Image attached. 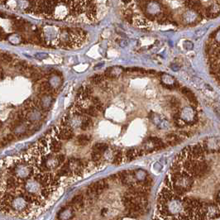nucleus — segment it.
<instances>
[{
	"mask_svg": "<svg viewBox=\"0 0 220 220\" xmlns=\"http://www.w3.org/2000/svg\"><path fill=\"white\" fill-rule=\"evenodd\" d=\"M205 149V152L212 153V152H217L220 153V139L218 138H206L204 140L201 144Z\"/></svg>",
	"mask_w": 220,
	"mask_h": 220,
	"instance_id": "obj_1",
	"label": "nucleus"
},
{
	"mask_svg": "<svg viewBox=\"0 0 220 220\" xmlns=\"http://www.w3.org/2000/svg\"><path fill=\"white\" fill-rule=\"evenodd\" d=\"M149 118L151 119V121L158 127V128H166V127H168V122L166 121V119H165L164 117L160 114H154L151 112L149 114Z\"/></svg>",
	"mask_w": 220,
	"mask_h": 220,
	"instance_id": "obj_2",
	"label": "nucleus"
},
{
	"mask_svg": "<svg viewBox=\"0 0 220 220\" xmlns=\"http://www.w3.org/2000/svg\"><path fill=\"white\" fill-rule=\"evenodd\" d=\"M49 145H50V150L54 154H57L62 149V143H61L60 139H58V137L56 136V137L50 138V143H49Z\"/></svg>",
	"mask_w": 220,
	"mask_h": 220,
	"instance_id": "obj_3",
	"label": "nucleus"
},
{
	"mask_svg": "<svg viewBox=\"0 0 220 220\" xmlns=\"http://www.w3.org/2000/svg\"><path fill=\"white\" fill-rule=\"evenodd\" d=\"M180 91H181V93H182V94H184L188 99H189V101H190V103L191 104V106L192 107L197 106L198 105L197 99H196V97H195V95L194 94V93H193L190 89H188V88H186V87H181V88H180Z\"/></svg>",
	"mask_w": 220,
	"mask_h": 220,
	"instance_id": "obj_4",
	"label": "nucleus"
},
{
	"mask_svg": "<svg viewBox=\"0 0 220 220\" xmlns=\"http://www.w3.org/2000/svg\"><path fill=\"white\" fill-rule=\"evenodd\" d=\"M144 154L143 150L136 149V148H130L126 152V159L127 162H132L135 160L137 157H142Z\"/></svg>",
	"mask_w": 220,
	"mask_h": 220,
	"instance_id": "obj_5",
	"label": "nucleus"
},
{
	"mask_svg": "<svg viewBox=\"0 0 220 220\" xmlns=\"http://www.w3.org/2000/svg\"><path fill=\"white\" fill-rule=\"evenodd\" d=\"M89 186L99 195L104 190H106V189L109 188V184H108V182L105 180H101L94 183V184H92Z\"/></svg>",
	"mask_w": 220,
	"mask_h": 220,
	"instance_id": "obj_6",
	"label": "nucleus"
},
{
	"mask_svg": "<svg viewBox=\"0 0 220 220\" xmlns=\"http://www.w3.org/2000/svg\"><path fill=\"white\" fill-rule=\"evenodd\" d=\"M74 216L73 208L71 206H68L62 209L58 214V218L60 220H71Z\"/></svg>",
	"mask_w": 220,
	"mask_h": 220,
	"instance_id": "obj_7",
	"label": "nucleus"
},
{
	"mask_svg": "<svg viewBox=\"0 0 220 220\" xmlns=\"http://www.w3.org/2000/svg\"><path fill=\"white\" fill-rule=\"evenodd\" d=\"M166 145H169V146H175L181 142V138L180 136L175 133L167 134L166 136Z\"/></svg>",
	"mask_w": 220,
	"mask_h": 220,
	"instance_id": "obj_8",
	"label": "nucleus"
},
{
	"mask_svg": "<svg viewBox=\"0 0 220 220\" xmlns=\"http://www.w3.org/2000/svg\"><path fill=\"white\" fill-rule=\"evenodd\" d=\"M84 204V196L82 195H76L71 200V207L76 208V209L83 208Z\"/></svg>",
	"mask_w": 220,
	"mask_h": 220,
	"instance_id": "obj_9",
	"label": "nucleus"
},
{
	"mask_svg": "<svg viewBox=\"0 0 220 220\" xmlns=\"http://www.w3.org/2000/svg\"><path fill=\"white\" fill-rule=\"evenodd\" d=\"M38 91L40 92L41 94H48L51 91V84L46 82V81H44V82H41V83L39 84L38 86Z\"/></svg>",
	"mask_w": 220,
	"mask_h": 220,
	"instance_id": "obj_10",
	"label": "nucleus"
},
{
	"mask_svg": "<svg viewBox=\"0 0 220 220\" xmlns=\"http://www.w3.org/2000/svg\"><path fill=\"white\" fill-rule=\"evenodd\" d=\"M93 126V122L89 118H84L82 119L80 123V128L83 131H86Z\"/></svg>",
	"mask_w": 220,
	"mask_h": 220,
	"instance_id": "obj_11",
	"label": "nucleus"
},
{
	"mask_svg": "<svg viewBox=\"0 0 220 220\" xmlns=\"http://www.w3.org/2000/svg\"><path fill=\"white\" fill-rule=\"evenodd\" d=\"M108 148H109V146L107 144H105V143H96V144L94 145V147H93V151H94V152H99V153H104V152H105L108 150Z\"/></svg>",
	"mask_w": 220,
	"mask_h": 220,
	"instance_id": "obj_12",
	"label": "nucleus"
},
{
	"mask_svg": "<svg viewBox=\"0 0 220 220\" xmlns=\"http://www.w3.org/2000/svg\"><path fill=\"white\" fill-rule=\"evenodd\" d=\"M91 101L94 104V107L98 110V112L104 111V105L98 97H91Z\"/></svg>",
	"mask_w": 220,
	"mask_h": 220,
	"instance_id": "obj_13",
	"label": "nucleus"
},
{
	"mask_svg": "<svg viewBox=\"0 0 220 220\" xmlns=\"http://www.w3.org/2000/svg\"><path fill=\"white\" fill-rule=\"evenodd\" d=\"M123 162V152L121 150H117L114 154L113 163L115 165H120Z\"/></svg>",
	"mask_w": 220,
	"mask_h": 220,
	"instance_id": "obj_14",
	"label": "nucleus"
},
{
	"mask_svg": "<svg viewBox=\"0 0 220 220\" xmlns=\"http://www.w3.org/2000/svg\"><path fill=\"white\" fill-rule=\"evenodd\" d=\"M89 141H90V137L87 135L82 134L78 136V137H77V142L81 146H85L89 143Z\"/></svg>",
	"mask_w": 220,
	"mask_h": 220,
	"instance_id": "obj_15",
	"label": "nucleus"
},
{
	"mask_svg": "<svg viewBox=\"0 0 220 220\" xmlns=\"http://www.w3.org/2000/svg\"><path fill=\"white\" fill-rule=\"evenodd\" d=\"M84 114H87V115H89L90 117H97L98 114H99V112L94 106H90L89 108H87V109H84Z\"/></svg>",
	"mask_w": 220,
	"mask_h": 220,
	"instance_id": "obj_16",
	"label": "nucleus"
},
{
	"mask_svg": "<svg viewBox=\"0 0 220 220\" xmlns=\"http://www.w3.org/2000/svg\"><path fill=\"white\" fill-rule=\"evenodd\" d=\"M123 15L125 20H126L127 23H133V13H132V9H130V8L126 9V10L124 11Z\"/></svg>",
	"mask_w": 220,
	"mask_h": 220,
	"instance_id": "obj_17",
	"label": "nucleus"
},
{
	"mask_svg": "<svg viewBox=\"0 0 220 220\" xmlns=\"http://www.w3.org/2000/svg\"><path fill=\"white\" fill-rule=\"evenodd\" d=\"M210 40L214 41L215 43L220 45V28H218L217 30L214 32L210 36Z\"/></svg>",
	"mask_w": 220,
	"mask_h": 220,
	"instance_id": "obj_18",
	"label": "nucleus"
},
{
	"mask_svg": "<svg viewBox=\"0 0 220 220\" xmlns=\"http://www.w3.org/2000/svg\"><path fill=\"white\" fill-rule=\"evenodd\" d=\"M13 27H14V29H16L17 31L23 32V31L25 30V22L20 20L15 21L14 24H13Z\"/></svg>",
	"mask_w": 220,
	"mask_h": 220,
	"instance_id": "obj_19",
	"label": "nucleus"
},
{
	"mask_svg": "<svg viewBox=\"0 0 220 220\" xmlns=\"http://www.w3.org/2000/svg\"><path fill=\"white\" fill-rule=\"evenodd\" d=\"M90 81L94 84H99L102 83L104 81V76L101 75H95L93 77H91Z\"/></svg>",
	"mask_w": 220,
	"mask_h": 220,
	"instance_id": "obj_20",
	"label": "nucleus"
},
{
	"mask_svg": "<svg viewBox=\"0 0 220 220\" xmlns=\"http://www.w3.org/2000/svg\"><path fill=\"white\" fill-rule=\"evenodd\" d=\"M137 27L139 28H147L149 27V22L147 19H139L136 22Z\"/></svg>",
	"mask_w": 220,
	"mask_h": 220,
	"instance_id": "obj_21",
	"label": "nucleus"
},
{
	"mask_svg": "<svg viewBox=\"0 0 220 220\" xmlns=\"http://www.w3.org/2000/svg\"><path fill=\"white\" fill-rule=\"evenodd\" d=\"M102 153H99L98 152H94L93 151V152L91 153V159L94 162H99L100 161L102 157Z\"/></svg>",
	"mask_w": 220,
	"mask_h": 220,
	"instance_id": "obj_22",
	"label": "nucleus"
},
{
	"mask_svg": "<svg viewBox=\"0 0 220 220\" xmlns=\"http://www.w3.org/2000/svg\"><path fill=\"white\" fill-rule=\"evenodd\" d=\"M2 60H3L5 63H10L11 61H13V58H12V56H11L9 54L4 53L2 55Z\"/></svg>",
	"mask_w": 220,
	"mask_h": 220,
	"instance_id": "obj_23",
	"label": "nucleus"
},
{
	"mask_svg": "<svg viewBox=\"0 0 220 220\" xmlns=\"http://www.w3.org/2000/svg\"><path fill=\"white\" fill-rule=\"evenodd\" d=\"M56 159H57V162H59V164H63L65 161H66V156L64 154L56 155Z\"/></svg>",
	"mask_w": 220,
	"mask_h": 220,
	"instance_id": "obj_24",
	"label": "nucleus"
},
{
	"mask_svg": "<svg viewBox=\"0 0 220 220\" xmlns=\"http://www.w3.org/2000/svg\"><path fill=\"white\" fill-rule=\"evenodd\" d=\"M6 139H7V141H8V142H12V141H14V139H15V137H14L13 134H11L10 133V134L7 135Z\"/></svg>",
	"mask_w": 220,
	"mask_h": 220,
	"instance_id": "obj_25",
	"label": "nucleus"
},
{
	"mask_svg": "<svg viewBox=\"0 0 220 220\" xmlns=\"http://www.w3.org/2000/svg\"><path fill=\"white\" fill-rule=\"evenodd\" d=\"M180 135L181 136H183L184 137H190V132H186V131H181L180 132Z\"/></svg>",
	"mask_w": 220,
	"mask_h": 220,
	"instance_id": "obj_26",
	"label": "nucleus"
},
{
	"mask_svg": "<svg viewBox=\"0 0 220 220\" xmlns=\"http://www.w3.org/2000/svg\"><path fill=\"white\" fill-rule=\"evenodd\" d=\"M3 35V29L0 28V37Z\"/></svg>",
	"mask_w": 220,
	"mask_h": 220,
	"instance_id": "obj_27",
	"label": "nucleus"
}]
</instances>
